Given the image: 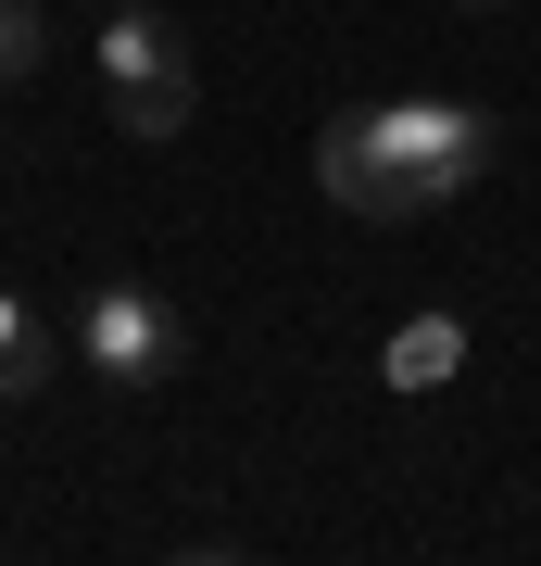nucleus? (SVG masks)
<instances>
[{"mask_svg":"<svg viewBox=\"0 0 541 566\" xmlns=\"http://www.w3.org/2000/svg\"><path fill=\"white\" fill-rule=\"evenodd\" d=\"M503 151V126L479 102H428V88H391V102H353L315 126V177L327 202L365 214V227H403L428 202H454V189H479Z\"/></svg>","mask_w":541,"mask_h":566,"instance_id":"nucleus-1","label":"nucleus"},{"mask_svg":"<svg viewBox=\"0 0 541 566\" xmlns=\"http://www.w3.org/2000/svg\"><path fill=\"white\" fill-rule=\"evenodd\" d=\"M76 365L114 378V390H164L189 365V315L164 303L152 277H101L89 303H76Z\"/></svg>","mask_w":541,"mask_h":566,"instance_id":"nucleus-3","label":"nucleus"},{"mask_svg":"<svg viewBox=\"0 0 541 566\" xmlns=\"http://www.w3.org/2000/svg\"><path fill=\"white\" fill-rule=\"evenodd\" d=\"M89 63H101V114H114L126 139H177V126H189V102H201L189 39H177L164 13H139V0H114V13H101Z\"/></svg>","mask_w":541,"mask_h":566,"instance_id":"nucleus-2","label":"nucleus"},{"mask_svg":"<svg viewBox=\"0 0 541 566\" xmlns=\"http://www.w3.org/2000/svg\"><path fill=\"white\" fill-rule=\"evenodd\" d=\"M454 13H491V0H454Z\"/></svg>","mask_w":541,"mask_h":566,"instance_id":"nucleus-7","label":"nucleus"},{"mask_svg":"<svg viewBox=\"0 0 541 566\" xmlns=\"http://www.w3.org/2000/svg\"><path fill=\"white\" fill-rule=\"evenodd\" d=\"M39 378H51V340H39V315H25L13 290H0V403H25Z\"/></svg>","mask_w":541,"mask_h":566,"instance_id":"nucleus-5","label":"nucleus"},{"mask_svg":"<svg viewBox=\"0 0 541 566\" xmlns=\"http://www.w3.org/2000/svg\"><path fill=\"white\" fill-rule=\"evenodd\" d=\"M39 76V0H0V88Z\"/></svg>","mask_w":541,"mask_h":566,"instance_id":"nucleus-6","label":"nucleus"},{"mask_svg":"<svg viewBox=\"0 0 541 566\" xmlns=\"http://www.w3.org/2000/svg\"><path fill=\"white\" fill-rule=\"evenodd\" d=\"M454 365H466V327H454V315H403L391 353H378V378H391V390H441Z\"/></svg>","mask_w":541,"mask_h":566,"instance_id":"nucleus-4","label":"nucleus"}]
</instances>
